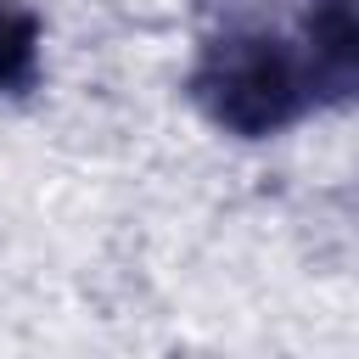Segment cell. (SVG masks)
<instances>
[{
    "instance_id": "cell-1",
    "label": "cell",
    "mask_w": 359,
    "mask_h": 359,
    "mask_svg": "<svg viewBox=\"0 0 359 359\" xmlns=\"http://www.w3.org/2000/svg\"><path fill=\"white\" fill-rule=\"evenodd\" d=\"M191 101L224 135L258 140L297 123L314 107V84L303 67L297 28H275L269 17L230 11L219 28L202 34L191 67Z\"/></svg>"
},
{
    "instance_id": "cell-3",
    "label": "cell",
    "mask_w": 359,
    "mask_h": 359,
    "mask_svg": "<svg viewBox=\"0 0 359 359\" xmlns=\"http://www.w3.org/2000/svg\"><path fill=\"white\" fill-rule=\"evenodd\" d=\"M39 79V17L22 0H0V95H17Z\"/></svg>"
},
{
    "instance_id": "cell-2",
    "label": "cell",
    "mask_w": 359,
    "mask_h": 359,
    "mask_svg": "<svg viewBox=\"0 0 359 359\" xmlns=\"http://www.w3.org/2000/svg\"><path fill=\"white\" fill-rule=\"evenodd\" d=\"M314 107L359 101V0H309L297 17Z\"/></svg>"
}]
</instances>
